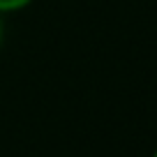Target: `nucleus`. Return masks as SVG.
Returning a JSON list of instances; mask_svg holds the SVG:
<instances>
[{
    "label": "nucleus",
    "mask_w": 157,
    "mask_h": 157,
    "mask_svg": "<svg viewBox=\"0 0 157 157\" xmlns=\"http://www.w3.org/2000/svg\"><path fill=\"white\" fill-rule=\"evenodd\" d=\"M35 0H0V14H14V12H21L25 7H30Z\"/></svg>",
    "instance_id": "nucleus-1"
},
{
    "label": "nucleus",
    "mask_w": 157,
    "mask_h": 157,
    "mask_svg": "<svg viewBox=\"0 0 157 157\" xmlns=\"http://www.w3.org/2000/svg\"><path fill=\"white\" fill-rule=\"evenodd\" d=\"M2 37H5V28H2V14H0V44H2Z\"/></svg>",
    "instance_id": "nucleus-2"
},
{
    "label": "nucleus",
    "mask_w": 157,
    "mask_h": 157,
    "mask_svg": "<svg viewBox=\"0 0 157 157\" xmlns=\"http://www.w3.org/2000/svg\"><path fill=\"white\" fill-rule=\"evenodd\" d=\"M152 157H157V150H155V152H152Z\"/></svg>",
    "instance_id": "nucleus-3"
}]
</instances>
